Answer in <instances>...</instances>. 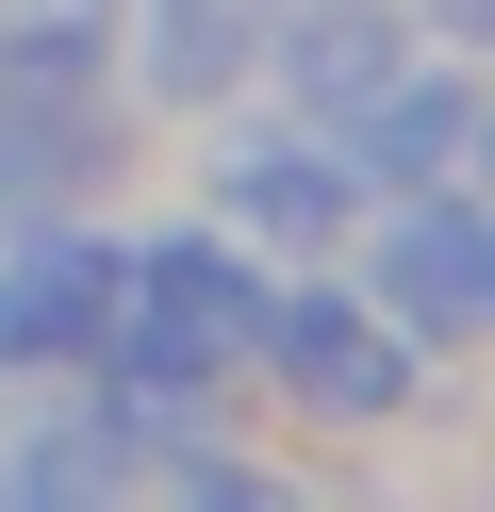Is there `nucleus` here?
I'll use <instances>...</instances> for the list:
<instances>
[{"label":"nucleus","instance_id":"nucleus-1","mask_svg":"<svg viewBox=\"0 0 495 512\" xmlns=\"http://www.w3.org/2000/svg\"><path fill=\"white\" fill-rule=\"evenodd\" d=\"M99 298H116V248L99 232H17L0 248V364H99Z\"/></svg>","mask_w":495,"mask_h":512},{"label":"nucleus","instance_id":"nucleus-2","mask_svg":"<svg viewBox=\"0 0 495 512\" xmlns=\"http://www.w3.org/2000/svg\"><path fill=\"white\" fill-rule=\"evenodd\" d=\"M248 347H281V397H297V413H396V397H413V347H396L380 314H347V298L264 314Z\"/></svg>","mask_w":495,"mask_h":512},{"label":"nucleus","instance_id":"nucleus-3","mask_svg":"<svg viewBox=\"0 0 495 512\" xmlns=\"http://www.w3.org/2000/svg\"><path fill=\"white\" fill-rule=\"evenodd\" d=\"M380 298L413 314V347H479V314H495V248H479V215L462 199H413L380 232Z\"/></svg>","mask_w":495,"mask_h":512},{"label":"nucleus","instance_id":"nucleus-4","mask_svg":"<svg viewBox=\"0 0 495 512\" xmlns=\"http://www.w3.org/2000/svg\"><path fill=\"white\" fill-rule=\"evenodd\" d=\"M215 199L248 215L264 248H330V232H347V149H297V133H248V149L215 166Z\"/></svg>","mask_w":495,"mask_h":512},{"label":"nucleus","instance_id":"nucleus-5","mask_svg":"<svg viewBox=\"0 0 495 512\" xmlns=\"http://www.w3.org/2000/svg\"><path fill=\"white\" fill-rule=\"evenodd\" d=\"M462 133H479V116H462V83L446 67H429V83H363V100H347V182H446L462 166Z\"/></svg>","mask_w":495,"mask_h":512},{"label":"nucleus","instance_id":"nucleus-6","mask_svg":"<svg viewBox=\"0 0 495 512\" xmlns=\"http://www.w3.org/2000/svg\"><path fill=\"white\" fill-rule=\"evenodd\" d=\"M380 67H396V0H314V17L281 34V83H297V100H330V116H347Z\"/></svg>","mask_w":495,"mask_h":512},{"label":"nucleus","instance_id":"nucleus-7","mask_svg":"<svg viewBox=\"0 0 495 512\" xmlns=\"http://www.w3.org/2000/svg\"><path fill=\"white\" fill-rule=\"evenodd\" d=\"M248 34H264L248 0H165V50H149V83H165V100H215V67H248Z\"/></svg>","mask_w":495,"mask_h":512}]
</instances>
